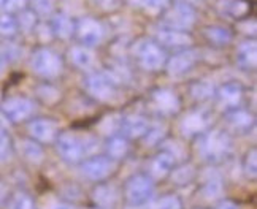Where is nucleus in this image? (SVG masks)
<instances>
[{"label": "nucleus", "instance_id": "34", "mask_svg": "<svg viewBox=\"0 0 257 209\" xmlns=\"http://www.w3.org/2000/svg\"><path fill=\"white\" fill-rule=\"evenodd\" d=\"M27 7H29V0H5L4 7H2L0 12L16 15V13H19L21 10L27 8Z\"/></svg>", "mask_w": 257, "mask_h": 209}, {"label": "nucleus", "instance_id": "11", "mask_svg": "<svg viewBox=\"0 0 257 209\" xmlns=\"http://www.w3.org/2000/svg\"><path fill=\"white\" fill-rule=\"evenodd\" d=\"M57 127H59L57 122L51 121V119L37 117V119H32V121L27 124V132L37 143L49 144V143L56 141L57 130H59Z\"/></svg>", "mask_w": 257, "mask_h": 209}, {"label": "nucleus", "instance_id": "45", "mask_svg": "<svg viewBox=\"0 0 257 209\" xmlns=\"http://www.w3.org/2000/svg\"><path fill=\"white\" fill-rule=\"evenodd\" d=\"M7 124H8V119L2 114V111H0V128H5Z\"/></svg>", "mask_w": 257, "mask_h": 209}, {"label": "nucleus", "instance_id": "19", "mask_svg": "<svg viewBox=\"0 0 257 209\" xmlns=\"http://www.w3.org/2000/svg\"><path fill=\"white\" fill-rule=\"evenodd\" d=\"M217 98L219 102L229 109L238 108L241 98H243V89L236 83H225L217 89Z\"/></svg>", "mask_w": 257, "mask_h": 209}, {"label": "nucleus", "instance_id": "30", "mask_svg": "<svg viewBox=\"0 0 257 209\" xmlns=\"http://www.w3.org/2000/svg\"><path fill=\"white\" fill-rule=\"evenodd\" d=\"M94 198L98 204L102 206H110L116 201V192L113 190L111 185H100L95 188Z\"/></svg>", "mask_w": 257, "mask_h": 209}, {"label": "nucleus", "instance_id": "10", "mask_svg": "<svg viewBox=\"0 0 257 209\" xmlns=\"http://www.w3.org/2000/svg\"><path fill=\"white\" fill-rule=\"evenodd\" d=\"M86 89L89 95L98 102H108L114 95L113 78L103 73H91L86 78Z\"/></svg>", "mask_w": 257, "mask_h": 209}, {"label": "nucleus", "instance_id": "15", "mask_svg": "<svg viewBox=\"0 0 257 209\" xmlns=\"http://www.w3.org/2000/svg\"><path fill=\"white\" fill-rule=\"evenodd\" d=\"M150 128V122L148 119L138 114H132L121 119L119 130L122 132V136L125 138H142Z\"/></svg>", "mask_w": 257, "mask_h": 209}, {"label": "nucleus", "instance_id": "8", "mask_svg": "<svg viewBox=\"0 0 257 209\" xmlns=\"http://www.w3.org/2000/svg\"><path fill=\"white\" fill-rule=\"evenodd\" d=\"M116 170V160L108 155H94L81 165L83 174L91 181H103Z\"/></svg>", "mask_w": 257, "mask_h": 209}, {"label": "nucleus", "instance_id": "44", "mask_svg": "<svg viewBox=\"0 0 257 209\" xmlns=\"http://www.w3.org/2000/svg\"><path fill=\"white\" fill-rule=\"evenodd\" d=\"M5 198H7V187L2 181H0V204L5 201Z\"/></svg>", "mask_w": 257, "mask_h": 209}, {"label": "nucleus", "instance_id": "36", "mask_svg": "<svg viewBox=\"0 0 257 209\" xmlns=\"http://www.w3.org/2000/svg\"><path fill=\"white\" fill-rule=\"evenodd\" d=\"M12 151V139H10L5 128H0V160L8 157Z\"/></svg>", "mask_w": 257, "mask_h": 209}, {"label": "nucleus", "instance_id": "28", "mask_svg": "<svg viewBox=\"0 0 257 209\" xmlns=\"http://www.w3.org/2000/svg\"><path fill=\"white\" fill-rule=\"evenodd\" d=\"M19 32L16 16L12 13L0 12V35L5 38H13Z\"/></svg>", "mask_w": 257, "mask_h": 209}, {"label": "nucleus", "instance_id": "38", "mask_svg": "<svg viewBox=\"0 0 257 209\" xmlns=\"http://www.w3.org/2000/svg\"><path fill=\"white\" fill-rule=\"evenodd\" d=\"M92 2L98 10H102V12H106V13H111V12H116V10L121 7L122 0H92Z\"/></svg>", "mask_w": 257, "mask_h": 209}, {"label": "nucleus", "instance_id": "24", "mask_svg": "<svg viewBox=\"0 0 257 209\" xmlns=\"http://www.w3.org/2000/svg\"><path fill=\"white\" fill-rule=\"evenodd\" d=\"M106 152L108 157H111L113 160H119V158H124L128 152V143L125 136H119L114 135L108 139L106 143Z\"/></svg>", "mask_w": 257, "mask_h": 209}, {"label": "nucleus", "instance_id": "48", "mask_svg": "<svg viewBox=\"0 0 257 209\" xmlns=\"http://www.w3.org/2000/svg\"><path fill=\"white\" fill-rule=\"evenodd\" d=\"M127 209H140V206H131V207H127Z\"/></svg>", "mask_w": 257, "mask_h": 209}, {"label": "nucleus", "instance_id": "9", "mask_svg": "<svg viewBox=\"0 0 257 209\" xmlns=\"http://www.w3.org/2000/svg\"><path fill=\"white\" fill-rule=\"evenodd\" d=\"M56 147H57L59 155H61L64 160L70 162V163L81 160L83 155L86 154L84 152V143L76 135L68 133V132L57 135Z\"/></svg>", "mask_w": 257, "mask_h": 209}, {"label": "nucleus", "instance_id": "13", "mask_svg": "<svg viewBox=\"0 0 257 209\" xmlns=\"http://www.w3.org/2000/svg\"><path fill=\"white\" fill-rule=\"evenodd\" d=\"M156 43L162 48L170 49H186L192 45L191 35L184 31H176V29H161L156 35Z\"/></svg>", "mask_w": 257, "mask_h": 209}, {"label": "nucleus", "instance_id": "27", "mask_svg": "<svg viewBox=\"0 0 257 209\" xmlns=\"http://www.w3.org/2000/svg\"><path fill=\"white\" fill-rule=\"evenodd\" d=\"M21 152L29 162L38 163L43 160V149L40 143H37L35 139H24L21 143Z\"/></svg>", "mask_w": 257, "mask_h": 209}, {"label": "nucleus", "instance_id": "37", "mask_svg": "<svg viewBox=\"0 0 257 209\" xmlns=\"http://www.w3.org/2000/svg\"><path fill=\"white\" fill-rule=\"evenodd\" d=\"M213 86L208 84V83H205V81H200L199 84H195L194 89H192V94L195 98H208L213 95Z\"/></svg>", "mask_w": 257, "mask_h": 209}, {"label": "nucleus", "instance_id": "4", "mask_svg": "<svg viewBox=\"0 0 257 209\" xmlns=\"http://www.w3.org/2000/svg\"><path fill=\"white\" fill-rule=\"evenodd\" d=\"M197 21V13L194 5L178 0L175 2L164 16V24L167 29H176V31H191Z\"/></svg>", "mask_w": 257, "mask_h": 209}, {"label": "nucleus", "instance_id": "42", "mask_svg": "<svg viewBox=\"0 0 257 209\" xmlns=\"http://www.w3.org/2000/svg\"><path fill=\"white\" fill-rule=\"evenodd\" d=\"M7 67H8V57L4 51V48L0 46V76L7 72Z\"/></svg>", "mask_w": 257, "mask_h": 209}, {"label": "nucleus", "instance_id": "35", "mask_svg": "<svg viewBox=\"0 0 257 209\" xmlns=\"http://www.w3.org/2000/svg\"><path fill=\"white\" fill-rule=\"evenodd\" d=\"M13 209H35L34 200L27 193L19 192L13 198Z\"/></svg>", "mask_w": 257, "mask_h": 209}, {"label": "nucleus", "instance_id": "20", "mask_svg": "<svg viewBox=\"0 0 257 209\" xmlns=\"http://www.w3.org/2000/svg\"><path fill=\"white\" fill-rule=\"evenodd\" d=\"M236 62L243 68H254L257 62V43L255 40H246L238 46L236 51Z\"/></svg>", "mask_w": 257, "mask_h": 209}, {"label": "nucleus", "instance_id": "2", "mask_svg": "<svg viewBox=\"0 0 257 209\" xmlns=\"http://www.w3.org/2000/svg\"><path fill=\"white\" fill-rule=\"evenodd\" d=\"M31 67L38 76L45 79H54L62 73V59L53 49L42 46L34 51L31 57Z\"/></svg>", "mask_w": 257, "mask_h": 209}, {"label": "nucleus", "instance_id": "49", "mask_svg": "<svg viewBox=\"0 0 257 209\" xmlns=\"http://www.w3.org/2000/svg\"><path fill=\"white\" fill-rule=\"evenodd\" d=\"M183 2H187V4H191V5H192V0H183Z\"/></svg>", "mask_w": 257, "mask_h": 209}, {"label": "nucleus", "instance_id": "22", "mask_svg": "<svg viewBox=\"0 0 257 209\" xmlns=\"http://www.w3.org/2000/svg\"><path fill=\"white\" fill-rule=\"evenodd\" d=\"M227 122L232 128L238 132H246L249 130L254 124V117L251 113L244 111V109H240V108H233L230 109L229 116H227Z\"/></svg>", "mask_w": 257, "mask_h": 209}, {"label": "nucleus", "instance_id": "1", "mask_svg": "<svg viewBox=\"0 0 257 209\" xmlns=\"http://www.w3.org/2000/svg\"><path fill=\"white\" fill-rule=\"evenodd\" d=\"M134 54L140 67L148 72H157L167 62L164 48L157 45L154 40H140L134 46Z\"/></svg>", "mask_w": 257, "mask_h": 209}, {"label": "nucleus", "instance_id": "47", "mask_svg": "<svg viewBox=\"0 0 257 209\" xmlns=\"http://www.w3.org/2000/svg\"><path fill=\"white\" fill-rule=\"evenodd\" d=\"M128 2L134 5H138V7H143V0H128Z\"/></svg>", "mask_w": 257, "mask_h": 209}, {"label": "nucleus", "instance_id": "29", "mask_svg": "<svg viewBox=\"0 0 257 209\" xmlns=\"http://www.w3.org/2000/svg\"><path fill=\"white\" fill-rule=\"evenodd\" d=\"M29 8L38 18H51L54 15V0H29Z\"/></svg>", "mask_w": 257, "mask_h": 209}, {"label": "nucleus", "instance_id": "32", "mask_svg": "<svg viewBox=\"0 0 257 209\" xmlns=\"http://www.w3.org/2000/svg\"><path fill=\"white\" fill-rule=\"evenodd\" d=\"M153 209H181V201L175 195H165L154 204Z\"/></svg>", "mask_w": 257, "mask_h": 209}, {"label": "nucleus", "instance_id": "26", "mask_svg": "<svg viewBox=\"0 0 257 209\" xmlns=\"http://www.w3.org/2000/svg\"><path fill=\"white\" fill-rule=\"evenodd\" d=\"M15 16H16V23H18L19 31L24 32V34L34 32V29L38 23V16L32 12L31 8L27 7V8L21 10L19 13H16Z\"/></svg>", "mask_w": 257, "mask_h": 209}, {"label": "nucleus", "instance_id": "7", "mask_svg": "<svg viewBox=\"0 0 257 209\" xmlns=\"http://www.w3.org/2000/svg\"><path fill=\"white\" fill-rule=\"evenodd\" d=\"M75 35L81 42V45L91 48V46L102 43L105 31H103L102 23L98 21V19L91 18V16H84L76 23Z\"/></svg>", "mask_w": 257, "mask_h": 209}, {"label": "nucleus", "instance_id": "43", "mask_svg": "<svg viewBox=\"0 0 257 209\" xmlns=\"http://www.w3.org/2000/svg\"><path fill=\"white\" fill-rule=\"evenodd\" d=\"M216 209H240V207H238V204H236V203H233L230 200H225V201H222L219 206H217Z\"/></svg>", "mask_w": 257, "mask_h": 209}, {"label": "nucleus", "instance_id": "14", "mask_svg": "<svg viewBox=\"0 0 257 209\" xmlns=\"http://www.w3.org/2000/svg\"><path fill=\"white\" fill-rule=\"evenodd\" d=\"M153 100L156 108L165 116L176 114L180 109V98L170 89H157L153 94Z\"/></svg>", "mask_w": 257, "mask_h": 209}, {"label": "nucleus", "instance_id": "3", "mask_svg": "<svg viewBox=\"0 0 257 209\" xmlns=\"http://www.w3.org/2000/svg\"><path fill=\"white\" fill-rule=\"evenodd\" d=\"M230 138L222 130H211L200 138V154L208 162H217L229 154L230 151Z\"/></svg>", "mask_w": 257, "mask_h": 209}, {"label": "nucleus", "instance_id": "12", "mask_svg": "<svg viewBox=\"0 0 257 209\" xmlns=\"http://www.w3.org/2000/svg\"><path fill=\"white\" fill-rule=\"evenodd\" d=\"M195 61H197V54L192 51V49H189V48L180 49L175 56H172L169 61L165 62L167 72H169V75L173 78H180L195 65Z\"/></svg>", "mask_w": 257, "mask_h": 209}, {"label": "nucleus", "instance_id": "25", "mask_svg": "<svg viewBox=\"0 0 257 209\" xmlns=\"http://www.w3.org/2000/svg\"><path fill=\"white\" fill-rule=\"evenodd\" d=\"M251 10V4L248 0H229L224 7V13L232 19H243L248 16Z\"/></svg>", "mask_w": 257, "mask_h": 209}, {"label": "nucleus", "instance_id": "16", "mask_svg": "<svg viewBox=\"0 0 257 209\" xmlns=\"http://www.w3.org/2000/svg\"><path fill=\"white\" fill-rule=\"evenodd\" d=\"M206 125H208V117L197 109V111H191L183 117L181 132L187 136H194L203 133L206 130Z\"/></svg>", "mask_w": 257, "mask_h": 209}, {"label": "nucleus", "instance_id": "17", "mask_svg": "<svg viewBox=\"0 0 257 209\" xmlns=\"http://www.w3.org/2000/svg\"><path fill=\"white\" fill-rule=\"evenodd\" d=\"M49 26H51V29H53L54 37L61 38V40H68V38H72L75 35L76 23L65 13H54L51 16Z\"/></svg>", "mask_w": 257, "mask_h": 209}, {"label": "nucleus", "instance_id": "23", "mask_svg": "<svg viewBox=\"0 0 257 209\" xmlns=\"http://www.w3.org/2000/svg\"><path fill=\"white\" fill-rule=\"evenodd\" d=\"M205 38L216 46H225L232 42V32L224 26H210L205 29Z\"/></svg>", "mask_w": 257, "mask_h": 209}, {"label": "nucleus", "instance_id": "18", "mask_svg": "<svg viewBox=\"0 0 257 209\" xmlns=\"http://www.w3.org/2000/svg\"><path fill=\"white\" fill-rule=\"evenodd\" d=\"M70 61L76 68L83 70V72H91L95 67V54L89 46L78 45L70 49Z\"/></svg>", "mask_w": 257, "mask_h": 209}, {"label": "nucleus", "instance_id": "6", "mask_svg": "<svg viewBox=\"0 0 257 209\" xmlns=\"http://www.w3.org/2000/svg\"><path fill=\"white\" fill-rule=\"evenodd\" d=\"M0 111L8 119V122H23L35 111V103L27 97L15 95L8 97L0 105Z\"/></svg>", "mask_w": 257, "mask_h": 209}, {"label": "nucleus", "instance_id": "5", "mask_svg": "<svg viewBox=\"0 0 257 209\" xmlns=\"http://www.w3.org/2000/svg\"><path fill=\"white\" fill-rule=\"evenodd\" d=\"M154 195L153 181L145 174H137L125 185V198L131 206H145Z\"/></svg>", "mask_w": 257, "mask_h": 209}, {"label": "nucleus", "instance_id": "33", "mask_svg": "<svg viewBox=\"0 0 257 209\" xmlns=\"http://www.w3.org/2000/svg\"><path fill=\"white\" fill-rule=\"evenodd\" d=\"M34 32H35V35L38 38H40V42H43V43L51 42V40L54 38L51 26L46 24V23H40V21H38L37 26H35V29H34Z\"/></svg>", "mask_w": 257, "mask_h": 209}, {"label": "nucleus", "instance_id": "39", "mask_svg": "<svg viewBox=\"0 0 257 209\" xmlns=\"http://www.w3.org/2000/svg\"><path fill=\"white\" fill-rule=\"evenodd\" d=\"M255 158H257V154H255L254 149H251L249 154L246 155V160H244V171L251 177H254L255 173H257V165H255L257 160H255Z\"/></svg>", "mask_w": 257, "mask_h": 209}, {"label": "nucleus", "instance_id": "40", "mask_svg": "<svg viewBox=\"0 0 257 209\" xmlns=\"http://www.w3.org/2000/svg\"><path fill=\"white\" fill-rule=\"evenodd\" d=\"M164 135H165V130H164V128H148V132L145 133V136H146L145 143H146V144H150V146H153V144H156V143H159L161 139L164 138Z\"/></svg>", "mask_w": 257, "mask_h": 209}, {"label": "nucleus", "instance_id": "21", "mask_svg": "<svg viewBox=\"0 0 257 209\" xmlns=\"http://www.w3.org/2000/svg\"><path fill=\"white\" fill-rule=\"evenodd\" d=\"M175 165V155L170 152H161L159 155H156L153 158V162L150 165V173L153 177H164L173 170Z\"/></svg>", "mask_w": 257, "mask_h": 209}, {"label": "nucleus", "instance_id": "46", "mask_svg": "<svg viewBox=\"0 0 257 209\" xmlns=\"http://www.w3.org/2000/svg\"><path fill=\"white\" fill-rule=\"evenodd\" d=\"M53 209H72V207L68 206V204H56Z\"/></svg>", "mask_w": 257, "mask_h": 209}, {"label": "nucleus", "instance_id": "41", "mask_svg": "<svg viewBox=\"0 0 257 209\" xmlns=\"http://www.w3.org/2000/svg\"><path fill=\"white\" fill-rule=\"evenodd\" d=\"M167 4H169V0H143V8L157 12V10H162Z\"/></svg>", "mask_w": 257, "mask_h": 209}, {"label": "nucleus", "instance_id": "31", "mask_svg": "<svg viewBox=\"0 0 257 209\" xmlns=\"http://www.w3.org/2000/svg\"><path fill=\"white\" fill-rule=\"evenodd\" d=\"M203 195L208 198V200H216L222 195V182L219 179H210L206 181V184L203 185Z\"/></svg>", "mask_w": 257, "mask_h": 209}]
</instances>
